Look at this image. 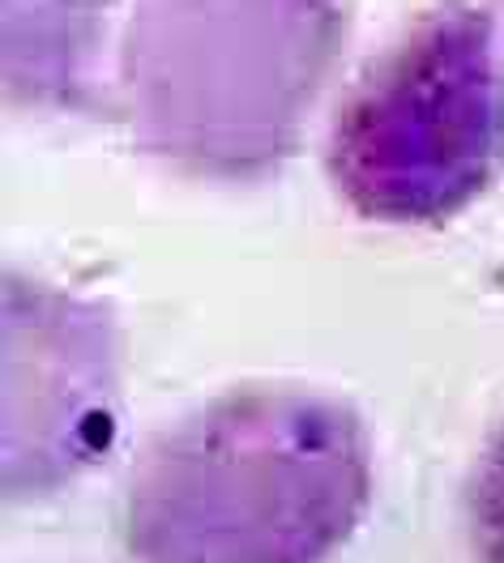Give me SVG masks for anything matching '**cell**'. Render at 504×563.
Returning a JSON list of instances; mask_svg holds the SVG:
<instances>
[{
  "label": "cell",
  "instance_id": "cell-1",
  "mask_svg": "<svg viewBox=\"0 0 504 563\" xmlns=\"http://www.w3.org/2000/svg\"><path fill=\"white\" fill-rule=\"evenodd\" d=\"M372 504L363 419L308 388H235L158 431L129 474L133 563H325Z\"/></svg>",
  "mask_w": 504,
  "mask_h": 563
},
{
  "label": "cell",
  "instance_id": "cell-2",
  "mask_svg": "<svg viewBox=\"0 0 504 563\" xmlns=\"http://www.w3.org/2000/svg\"><path fill=\"white\" fill-rule=\"evenodd\" d=\"M347 38L351 0H133L116 115L180 176L256 184L295 158Z\"/></svg>",
  "mask_w": 504,
  "mask_h": 563
},
{
  "label": "cell",
  "instance_id": "cell-3",
  "mask_svg": "<svg viewBox=\"0 0 504 563\" xmlns=\"http://www.w3.org/2000/svg\"><path fill=\"white\" fill-rule=\"evenodd\" d=\"M492 4L432 0L338 99L325 172L363 222L436 227L504 172V56Z\"/></svg>",
  "mask_w": 504,
  "mask_h": 563
},
{
  "label": "cell",
  "instance_id": "cell-4",
  "mask_svg": "<svg viewBox=\"0 0 504 563\" xmlns=\"http://www.w3.org/2000/svg\"><path fill=\"white\" fill-rule=\"evenodd\" d=\"M111 312L4 274V492H52L108 457L120 427Z\"/></svg>",
  "mask_w": 504,
  "mask_h": 563
},
{
  "label": "cell",
  "instance_id": "cell-5",
  "mask_svg": "<svg viewBox=\"0 0 504 563\" xmlns=\"http://www.w3.org/2000/svg\"><path fill=\"white\" fill-rule=\"evenodd\" d=\"M116 0H4V99L31 111H95Z\"/></svg>",
  "mask_w": 504,
  "mask_h": 563
},
{
  "label": "cell",
  "instance_id": "cell-6",
  "mask_svg": "<svg viewBox=\"0 0 504 563\" xmlns=\"http://www.w3.org/2000/svg\"><path fill=\"white\" fill-rule=\"evenodd\" d=\"M467 529L474 560L504 563V419L487 431L467 478Z\"/></svg>",
  "mask_w": 504,
  "mask_h": 563
},
{
  "label": "cell",
  "instance_id": "cell-7",
  "mask_svg": "<svg viewBox=\"0 0 504 563\" xmlns=\"http://www.w3.org/2000/svg\"><path fill=\"white\" fill-rule=\"evenodd\" d=\"M492 13H496V26H501V43H504V0H492Z\"/></svg>",
  "mask_w": 504,
  "mask_h": 563
}]
</instances>
